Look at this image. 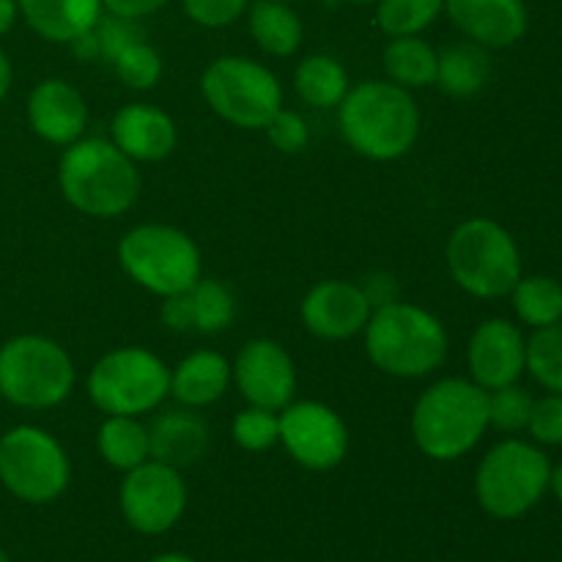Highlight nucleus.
Segmentation results:
<instances>
[{"label": "nucleus", "mask_w": 562, "mask_h": 562, "mask_svg": "<svg viewBox=\"0 0 562 562\" xmlns=\"http://www.w3.org/2000/svg\"><path fill=\"white\" fill-rule=\"evenodd\" d=\"M280 445L305 470L329 472L349 456V426L322 401H291L280 409Z\"/></svg>", "instance_id": "nucleus-13"}, {"label": "nucleus", "mask_w": 562, "mask_h": 562, "mask_svg": "<svg viewBox=\"0 0 562 562\" xmlns=\"http://www.w3.org/2000/svg\"><path fill=\"white\" fill-rule=\"evenodd\" d=\"M93 33H97L99 55H102V60H108V64H113L115 55H119L124 47H130L132 42L146 38L135 20H124V16H113V14L99 16Z\"/></svg>", "instance_id": "nucleus-38"}, {"label": "nucleus", "mask_w": 562, "mask_h": 562, "mask_svg": "<svg viewBox=\"0 0 562 562\" xmlns=\"http://www.w3.org/2000/svg\"><path fill=\"white\" fill-rule=\"evenodd\" d=\"M376 25L390 38L420 36L445 14V0H376Z\"/></svg>", "instance_id": "nucleus-30"}, {"label": "nucleus", "mask_w": 562, "mask_h": 562, "mask_svg": "<svg viewBox=\"0 0 562 562\" xmlns=\"http://www.w3.org/2000/svg\"><path fill=\"white\" fill-rule=\"evenodd\" d=\"M508 296L525 327L543 329L562 322V283L549 274H521Z\"/></svg>", "instance_id": "nucleus-29"}, {"label": "nucleus", "mask_w": 562, "mask_h": 562, "mask_svg": "<svg viewBox=\"0 0 562 562\" xmlns=\"http://www.w3.org/2000/svg\"><path fill=\"white\" fill-rule=\"evenodd\" d=\"M338 126L349 148L373 162L406 157L420 137V108L406 88L390 80L351 86L338 104Z\"/></svg>", "instance_id": "nucleus-1"}, {"label": "nucleus", "mask_w": 562, "mask_h": 562, "mask_svg": "<svg viewBox=\"0 0 562 562\" xmlns=\"http://www.w3.org/2000/svg\"><path fill=\"white\" fill-rule=\"evenodd\" d=\"M20 20V9H16V0H0V38L5 33H11V27Z\"/></svg>", "instance_id": "nucleus-41"}, {"label": "nucleus", "mask_w": 562, "mask_h": 562, "mask_svg": "<svg viewBox=\"0 0 562 562\" xmlns=\"http://www.w3.org/2000/svg\"><path fill=\"white\" fill-rule=\"evenodd\" d=\"M247 31L256 47L272 58H289L302 47V27L300 14L294 5L280 3V0H256L247 5Z\"/></svg>", "instance_id": "nucleus-24"}, {"label": "nucleus", "mask_w": 562, "mask_h": 562, "mask_svg": "<svg viewBox=\"0 0 562 562\" xmlns=\"http://www.w3.org/2000/svg\"><path fill=\"white\" fill-rule=\"evenodd\" d=\"M445 261L453 283L475 300H499L514 291L521 272V250L497 220H464L450 234Z\"/></svg>", "instance_id": "nucleus-5"}, {"label": "nucleus", "mask_w": 562, "mask_h": 562, "mask_svg": "<svg viewBox=\"0 0 562 562\" xmlns=\"http://www.w3.org/2000/svg\"><path fill=\"white\" fill-rule=\"evenodd\" d=\"M532 442L560 448L562 445V393H547L532 404L530 423H527Z\"/></svg>", "instance_id": "nucleus-36"}, {"label": "nucleus", "mask_w": 562, "mask_h": 562, "mask_svg": "<svg viewBox=\"0 0 562 562\" xmlns=\"http://www.w3.org/2000/svg\"><path fill=\"white\" fill-rule=\"evenodd\" d=\"M470 379L483 390H499L516 384L527 373V338L519 324L508 318H486L477 324L467 344Z\"/></svg>", "instance_id": "nucleus-15"}, {"label": "nucleus", "mask_w": 562, "mask_h": 562, "mask_svg": "<svg viewBox=\"0 0 562 562\" xmlns=\"http://www.w3.org/2000/svg\"><path fill=\"white\" fill-rule=\"evenodd\" d=\"M86 387L104 415L143 417L170 398V368L143 346H121L93 362Z\"/></svg>", "instance_id": "nucleus-9"}, {"label": "nucleus", "mask_w": 562, "mask_h": 562, "mask_svg": "<svg viewBox=\"0 0 562 562\" xmlns=\"http://www.w3.org/2000/svg\"><path fill=\"white\" fill-rule=\"evenodd\" d=\"M234 382L250 406L280 412L294 401L296 366L294 357L272 338H252L234 360Z\"/></svg>", "instance_id": "nucleus-14"}, {"label": "nucleus", "mask_w": 562, "mask_h": 562, "mask_svg": "<svg viewBox=\"0 0 562 562\" xmlns=\"http://www.w3.org/2000/svg\"><path fill=\"white\" fill-rule=\"evenodd\" d=\"M159 318L173 333L217 335L234 324L236 296L223 280L201 278L181 294L165 296Z\"/></svg>", "instance_id": "nucleus-19"}, {"label": "nucleus", "mask_w": 562, "mask_h": 562, "mask_svg": "<svg viewBox=\"0 0 562 562\" xmlns=\"http://www.w3.org/2000/svg\"><path fill=\"white\" fill-rule=\"evenodd\" d=\"M170 0H102L104 14L113 16H124V20H146V16L157 14L168 5Z\"/></svg>", "instance_id": "nucleus-39"}, {"label": "nucleus", "mask_w": 562, "mask_h": 562, "mask_svg": "<svg viewBox=\"0 0 562 562\" xmlns=\"http://www.w3.org/2000/svg\"><path fill=\"white\" fill-rule=\"evenodd\" d=\"M25 115L33 135L42 137L44 143H53V146L66 148L86 135V97L69 80H60V77H47L38 86H33V91L27 93Z\"/></svg>", "instance_id": "nucleus-17"}, {"label": "nucleus", "mask_w": 562, "mask_h": 562, "mask_svg": "<svg viewBox=\"0 0 562 562\" xmlns=\"http://www.w3.org/2000/svg\"><path fill=\"white\" fill-rule=\"evenodd\" d=\"M250 3L252 0H181V9L201 27H228Z\"/></svg>", "instance_id": "nucleus-37"}, {"label": "nucleus", "mask_w": 562, "mask_h": 562, "mask_svg": "<svg viewBox=\"0 0 562 562\" xmlns=\"http://www.w3.org/2000/svg\"><path fill=\"white\" fill-rule=\"evenodd\" d=\"M384 71L387 80L406 91L437 86L439 53L420 36H398L384 47Z\"/></svg>", "instance_id": "nucleus-28"}, {"label": "nucleus", "mask_w": 562, "mask_h": 562, "mask_svg": "<svg viewBox=\"0 0 562 562\" xmlns=\"http://www.w3.org/2000/svg\"><path fill=\"white\" fill-rule=\"evenodd\" d=\"M373 305L366 289L349 280H322L300 305L302 324L318 340H349L366 329Z\"/></svg>", "instance_id": "nucleus-16"}, {"label": "nucleus", "mask_w": 562, "mask_h": 562, "mask_svg": "<svg viewBox=\"0 0 562 562\" xmlns=\"http://www.w3.org/2000/svg\"><path fill=\"white\" fill-rule=\"evenodd\" d=\"M119 75V80L124 82L132 91H151V88L159 86L162 80V55L157 53V47L146 42V38H137L130 47L121 49L119 55L110 64Z\"/></svg>", "instance_id": "nucleus-32"}, {"label": "nucleus", "mask_w": 562, "mask_h": 562, "mask_svg": "<svg viewBox=\"0 0 562 562\" xmlns=\"http://www.w3.org/2000/svg\"><path fill=\"white\" fill-rule=\"evenodd\" d=\"M549 492L554 494V499L562 505V464L552 467V477H549Z\"/></svg>", "instance_id": "nucleus-43"}, {"label": "nucleus", "mask_w": 562, "mask_h": 562, "mask_svg": "<svg viewBox=\"0 0 562 562\" xmlns=\"http://www.w3.org/2000/svg\"><path fill=\"white\" fill-rule=\"evenodd\" d=\"M269 143L278 148L280 154H300L305 151L307 143H311V126L302 119L296 110L280 108L278 113L269 119V124L263 126Z\"/></svg>", "instance_id": "nucleus-35"}, {"label": "nucleus", "mask_w": 562, "mask_h": 562, "mask_svg": "<svg viewBox=\"0 0 562 562\" xmlns=\"http://www.w3.org/2000/svg\"><path fill=\"white\" fill-rule=\"evenodd\" d=\"M16 9L33 33L53 44H71L104 14L102 0H16Z\"/></svg>", "instance_id": "nucleus-22"}, {"label": "nucleus", "mask_w": 562, "mask_h": 562, "mask_svg": "<svg viewBox=\"0 0 562 562\" xmlns=\"http://www.w3.org/2000/svg\"><path fill=\"white\" fill-rule=\"evenodd\" d=\"M532 404H536V398L530 395V390L519 387V382L492 390L488 393V426L503 434L527 431Z\"/></svg>", "instance_id": "nucleus-34"}, {"label": "nucleus", "mask_w": 562, "mask_h": 562, "mask_svg": "<svg viewBox=\"0 0 562 562\" xmlns=\"http://www.w3.org/2000/svg\"><path fill=\"white\" fill-rule=\"evenodd\" d=\"M71 461L64 445L38 426H14L0 437V486L27 505H49L64 497Z\"/></svg>", "instance_id": "nucleus-11"}, {"label": "nucleus", "mask_w": 562, "mask_h": 562, "mask_svg": "<svg viewBox=\"0 0 562 562\" xmlns=\"http://www.w3.org/2000/svg\"><path fill=\"white\" fill-rule=\"evenodd\" d=\"M362 333L368 360L387 376H431L448 360L450 340L445 324L412 302L395 300L376 307Z\"/></svg>", "instance_id": "nucleus-4"}, {"label": "nucleus", "mask_w": 562, "mask_h": 562, "mask_svg": "<svg viewBox=\"0 0 562 562\" xmlns=\"http://www.w3.org/2000/svg\"><path fill=\"white\" fill-rule=\"evenodd\" d=\"M349 3H357V5H371V3H376V0H349Z\"/></svg>", "instance_id": "nucleus-45"}, {"label": "nucleus", "mask_w": 562, "mask_h": 562, "mask_svg": "<svg viewBox=\"0 0 562 562\" xmlns=\"http://www.w3.org/2000/svg\"><path fill=\"white\" fill-rule=\"evenodd\" d=\"M201 97L228 124L263 130L283 108V88L272 69L247 55H223L201 75Z\"/></svg>", "instance_id": "nucleus-10"}, {"label": "nucleus", "mask_w": 562, "mask_h": 562, "mask_svg": "<svg viewBox=\"0 0 562 562\" xmlns=\"http://www.w3.org/2000/svg\"><path fill=\"white\" fill-rule=\"evenodd\" d=\"M488 428V390L472 379H439L412 409V439L431 461L464 459Z\"/></svg>", "instance_id": "nucleus-3"}, {"label": "nucleus", "mask_w": 562, "mask_h": 562, "mask_svg": "<svg viewBox=\"0 0 562 562\" xmlns=\"http://www.w3.org/2000/svg\"><path fill=\"white\" fill-rule=\"evenodd\" d=\"M549 477H552V461L536 442L516 437L503 439L477 464V505L492 519H521L547 497Z\"/></svg>", "instance_id": "nucleus-7"}, {"label": "nucleus", "mask_w": 562, "mask_h": 562, "mask_svg": "<svg viewBox=\"0 0 562 562\" xmlns=\"http://www.w3.org/2000/svg\"><path fill=\"white\" fill-rule=\"evenodd\" d=\"M11 86H14V66H11V58L5 55V49L0 47V102L9 97Z\"/></svg>", "instance_id": "nucleus-42"}, {"label": "nucleus", "mask_w": 562, "mask_h": 562, "mask_svg": "<svg viewBox=\"0 0 562 562\" xmlns=\"http://www.w3.org/2000/svg\"><path fill=\"white\" fill-rule=\"evenodd\" d=\"M527 373L547 393H562V322L532 329L527 338Z\"/></svg>", "instance_id": "nucleus-31"}, {"label": "nucleus", "mask_w": 562, "mask_h": 562, "mask_svg": "<svg viewBox=\"0 0 562 562\" xmlns=\"http://www.w3.org/2000/svg\"><path fill=\"white\" fill-rule=\"evenodd\" d=\"M234 368L220 351L198 349L170 371V395L187 409L212 406L228 393Z\"/></svg>", "instance_id": "nucleus-21"}, {"label": "nucleus", "mask_w": 562, "mask_h": 562, "mask_svg": "<svg viewBox=\"0 0 562 562\" xmlns=\"http://www.w3.org/2000/svg\"><path fill=\"white\" fill-rule=\"evenodd\" d=\"M77 382L75 362L47 335H14L0 346V398L11 406L47 412L64 404Z\"/></svg>", "instance_id": "nucleus-6"}, {"label": "nucleus", "mask_w": 562, "mask_h": 562, "mask_svg": "<svg viewBox=\"0 0 562 562\" xmlns=\"http://www.w3.org/2000/svg\"><path fill=\"white\" fill-rule=\"evenodd\" d=\"M231 437L247 453H267L280 442V412L247 406L231 423Z\"/></svg>", "instance_id": "nucleus-33"}, {"label": "nucleus", "mask_w": 562, "mask_h": 562, "mask_svg": "<svg viewBox=\"0 0 562 562\" xmlns=\"http://www.w3.org/2000/svg\"><path fill=\"white\" fill-rule=\"evenodd\" d=\"M97 450L108 467L119 472H130L151 459V439L140 417L104 415L97 431Z\"/></svg>", "instance_id": "nucleus-27"}, {"label": "nucleus", "mask_w": 562, "mask_h": 562, "mask_svg": "<svg viewBox=\"0 0 562 562\" xmlns=\"http://www.w3.org/2000/svg\"><path fill=\"white\" fill-rule=\"evenodd\" d=\"M148 562H198L192 560L190 554H181V552H168V554H157V558H151Z\"/></svg>", "instance_id": "nucleus-44"}, {"label": "nucleus", "mask_w": 562, "mask_h": 562, "mask_svg": "<svg viewBox=\"0 0 562 562\" xmlns=\"http://www.w3.org/2000/svg\"><path fill=\"white\" fill-rule=\"evenodd\" d=\"M110 135L132 162H162L179 143L176 121L148 102L124 104L110 121Z\"/></svg>", "instance_id": "nucleus-20"}, {"label": "nucleus", "mask_w": 562, "mask_h": 562, "mask_svg": "<svg viewBox=\"0 0 562 562\" xmlns=\"http://www.w3.org/2000/svg\"><path fill=\"white\" fill-rule=\"evenodd\" d=\"M445 14L470 42L486 49L514 47L530 25L525 0H445Z\"/></svg>", "instance_id": "nucleus-18"}, {"label": "nucleus", "mask_w": 562, "mask_h": 562, "mask_svg": "<svg viewBox=\"0 0 562 562\" xmlns=\"http://www.w3.org/2000/svg\"><path fill=\"white\" fill-rule=\"evenodd\" d=\"M119 263L132 283L157 296H173L203 278L201 250L190 234L165 223H143L119 241Z\"/></svg>", "instance_id": "nucleus-8"}, {"label": "nucleus", "mask_w": 562, "mask_h": 562, "mask_svg": "<svg viewBox=\"0 0 562 562\" xmlns=\"http://www.w3.org/2000/svg\"><path fill=\"white\" fill-rule=\"evenodd\" d=\"M187 499L190 492L181 472L154 459L124 472L119 486L121 516L140 536H162L173 530L184 516Z\"/></svg>", "instance_id": "nucleus-12"}, {"label": "nucleus", "mask_w": 562, "mask_h": 562, "mask_svg": "<svg viewBox=\"0 0 562 562\" xmlns=\"http://www.w3.org/2000/svg\"><path fill=\"white\" fill-rule=\"evenodd\" d=\"M488 77H492V58H488V49L470 42V38L459 44H450V47H445L442 53H439L437 86L442 88L448 97H475L477 91H483Z\"/></svg>", "instance_id": "nucleus-25"}, {"label": "nucleus", "mask_w": 562, "mask_h": 562, "mask_svg": "<svg viewBox=\"0 0 562 562\" xmlns=\"http://www.w3.org/2000/svg\"><path fill=\"white\" fill-rule=\"evenodd\" d=\"M148 439H151V459L162 461V464L181 467L195 464L209 448V428L192 412H165L148 428Z\"/></svg>", "instance_id": "nucleus-23"}, {"label": "nucleus", "mask_w": 562, "mask_h": 562, "mask_svg": "<svg viewBox=\"0 0 562 562\" xmlns=\"http://www.w3.org/2000/svg\"><path fill=\"white\" fill-rule=\"evenodd\" d=\"M349 71L338 58L313 53L302 58L294 69V91L305 104L318 110H333L349 93Z\"/></svg>", "instance_id": "nucleus-26"}, {"label": "nucleus", "mask_w": 562, "mask_h": 562, "mask_svg": "<svg viewBox=\"0 0 562 562\" xmlns=\"http://www.w3.org/2000/svg\"><path fill=\"white\" fill-rule=\"evenodd\" d=\"M368 294V300H371L373 311L382 305H387V302H395L398 296H395V283L393 278H371L368 280V285H362Z\"/></svg>", "instance_id": "nucleus-40"}, {"label": "nucleus", "mask_w": 562, "mask_h": 562, "mask_svg": "<svg viewBox=\"0 0 562 562\" xmlns=\"http://www.w3.org/2000/svg\"><path fill=\"white\" fill-rule=\"evenodd\" d=\"M0 562H11V560H9V554H5L3 549H0Z\"/></svg>", "instance_id": "nucleus-46"}, {"label": "nucleus", "mask_w": 562, "mask_h": 562, "mask_svg": "<svg viewBox=\"0 0 562 562\" xmlns=\"http://www.w3.org/2000/svg\"><path fill=\"white\" fill-rule=\"evenodd\" d=\"M58 187L71 209L93 220H113L140 198V170L113 140L80 137L58 159Z\"/></svg>", "instance_id": "nucleus-2"}, {"label": "nucleus", "mask_w": 562, "mask_h": 562, "mask_svg": "<svg viewBox=\"0 0 562 562\" xmlns=\"http://www.w3.org/2000/svg\"><path fill=\"white\" fill-rule=\"evenodd\" d=\"M280 3H289V5H294V3H300V0H280Z\"/></svg>", "instance_id": "nucleus-47"}]
</instances>
